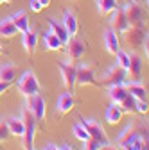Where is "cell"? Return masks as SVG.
I'll use <instances>...</instances> for the list:
<instances>
[{
    "label": "cell",
    "mask_w": 149,
    "mask_h": 150,
    "mask_svg": "<svg viewBox=\"0 0 149 150\" xmlns=\"http://www.w3.org/2000/svg\"><path fill=\"white\" fill-rule=\"evenodd\" d=\"M147 138V129L142 125V122H129V125L120 132V136L117 138V145L120 148L128 146L129 143H131L135 138Z\"/></svg>",
    "instance_id": "1"
},
{
    "label": "cell",
    "mask_w": 149,
    "mask_h": 150,
    "mask_svg": "<svg viewBox=\"0 0 149 150\" xmlns=\"http://www.w3.org/2000/svg\"><path fill=\"white\" fill-rule=\"evenodd\" d=\"M20 118L24 120V127H25V132L22 136L24 138V146H25V150H32L34 148V134H36L38 122H36V118L32 116V112L27 107L22 109V116Z\"/></svg>",
    "instance_id": "2"
},
{
    "label": "cell",
    "mask_w": 149,
    "mask_h": 150,
    "mask_svg": "<svg viewBox=\"0 0 149 150\" xmlns=\"http://www.w3.org/2000/svg\"><path fill=\"white\" fill-rule=\"evenodd\" d=\"M16 88H18V91H20L24 97L38 95V93H40V82H38V77L34 75V71L29 70V71H25L22 77H20V81H18Z\"/></svg>",
    "instance_id": "3"
},
{
    "label": "cell",
    "mask_w": 149,
    "mask_h": 150,
    "mask_svg": "<svg viewBox=\"0 0 149 150\" xmlns=\"http://www.w3.org/2000/svg\"><path fill=\"white\" fill-rule=\"evenodd\" d=\"M128 82V71L124 68H120L117 63L111 64L110 70L102 75V86L110 88V86H119V84H126Z\"/></svg>",
    "instance_id": "4"
},
{
    "label": "cell",
    "mask_w": 149,
    "mask_h": 150,
    "mask_svg": "<svg viewBox=\"0 0 149 150\" xmlns=\"http://www.w3.org/2000/svg\"><path fill=\"white\" fill-rule=\"evenodd\" d=\"M122 34H124V41L131 47L133 50L138 48L144 43V40L147 38V32L144 30V23H140V25H129Z\"/></svg>",
    "instance_id": "5"
},
{
    "label": "cell",
    "mask_w": 149,
    "mask_h": 150,
    "mask_svg": "<svg viewBox=\"0 0 149 150\" xmlns=\"http://www.w3.org/2000/svg\"><path fill=\"white\" fill-rule=\"evenodd\" d=\"M76 84L77 86H97L94 64H76Z\"/></svg>",
    "instance_id": "6"
},
{
    "label": "cell",
    "mask_w": 149,
    "mask_h": 150,
    "mask_svg": "<svg viewBox=\"0 0 149 150\" xmlns=\"http://www.w3.org/2000/svg\"><path fill=\"white\" fill-rule=\"evenodd\" d=\"M122 11L126 14V20L129 25H140L144 23V9L137 0H129L122 6Z\"/></svg>",
    "instance_id": "7"
},
{
    "label": "cell",
    "mask_w": 149,
    "mask_h": 150,
    "mask_svg": "<svg viewBox=\"0 0 149 150\" xmlns=\"http://www.w3.org/2000/svg\"><path fill=\"white\" fill-rule=\"evenodd\" d=\"M27 98V104H25V107L32 112V116L36 118V122L38 123H42V122H45V107H47V104H45V98L40 95H31V97H25Z\"/></svg>",
    "instance_id": "8"
},
{
    "label": "cell",
    "mask_w": 149,
    "mask_h": 150,
    "mask_svg": "<svg viewBox=\"0 0 149 150\" xmlns=\"http://www.w3.org/2000/svg\"><path fill=\"white\" fill-rule=\"evenodd\" d=\"M81 125L86 129V132H88V136H90V138H94V139L101 141L102 145H108V143H110V138H108V134H106V130L102 129V125H101L99 122L81 118Z\"/></svg>",
    "instance_id": "9"
},
{
    "label": "cell",
    "mask_w": 149,
    "mask_h": 150,
    "mask_svg": "<svg viewBox=\"0 0 149 150\" xmlns=\"http://www.w3.org/2000/svg\"><path fill=\"white\" fill-rule=\"evenodd\" d=\"M65 45H67L68 61H72V63L79 61L83 55H85V52H86V43L81 40V38H76V36H70V40Z\"/></svg>",
    "instance_id": "10"
},
{
    "label": "cell",
    "mask_w": 149,
    "mask_h": 150,
    "mask_svg": "<svg viewBox=\"0 0 149 150\" xmlns=\"http://www.w3.org/2000/svg\"><path fill=\"white\" fill-rule=\"evenodd\" d=\"M58 68L61 71V77H63V82L68 89H72L74 86H76V64H74L72 61H59L58 63Z\"/></svg>",
    "instance_id": "11"
},
{
    "label": "cell",
    "mask_w": 149,
    "mask_h": 150,
    "mask_svg": "<svg viewBox=\"0 0 149 150\" xmlns=\"http://www.w3.org/2000/svg\"><path fill=\"white\" fill-rule=\"evenodd\" d=\"M76 107V98L70 91H63L58 97V104H56V115L58 116H65L67 112H70Z\"/></svg>",
    "instance_id": "12"
},
{
    "label": "cell",
    "mask_w": 149,
    "mask_h": 150,
    "mask_svg": "<svg viewBox=\"0 0 149 150\" xmlns=\"http://www.w3.org/2000/svg\"><path fill=\"white\" fill-rule=\"evenodd\" d=\"M128 27H129V23L126 20V14H124L122 7L117 6L113 11H111V29H113L117 34H122Z\"/></svg>",
    "instance_id": "13"
},
{
    "label": "cell",
    "mask_w": 149,
    "mask_h": 150,
    "mask_svg": "<svg viewBox=\"0 0 149 150\" xmlns=\"http://www.w3.org/2000/svg\"><path fill=\"white\" fill-rule=\"evenodd\" d=\"M102 43H104V48L110 52V54H117V50H120V41H119V34L113 30V29H106L102 32Z\"/></svg>",
    "instance_id": "14"
},
{
    "label": "cell",
    "mask_w": 149,
    "mask_h": 150,
    "mask_svg": "<svg viewBox=\"0 0 149 150\" xmlns=\"http://www.w3.org/2000/svg\"><path fill=\"white\" fill-rule=\"evenodd\" d=\"M142 66H144L142 57L137 52H133L129 55V66H128V75L131 77V81H140L142 79Z\"/></svg>",
    "instance_id": "15"
},
{
    "label": "cell",
    "mask_w": 149,
    "mask_h": 150,
    "mask_svg": "<svg viewBox=\"0 0 149 150\" xmlns=\"http://www.w3.org/2000/svg\"><path fill=\"white\" fill-rule=\"evenodd\" d=\"M22 34H24V38H22L24 48H25L27 55L31 57V55L34 54V50H36V45H38V34H36L32 29H29V30H25V32H22Z\"/></svg>",
    "instance_id": "16"
},
{
    "label": "cell",
    "mask_w": 149,
    "mask_h": 150,
    "mask_svg": "<svg viewBox=\"0 0 149 150\" xmlns=\"http://www.w3.org/2000/svg\"><path fill=\"white\" fill-rule=\"evenodd\" d=\"M49 27H50V32H54L56 34V38L65 45L68 40H70V36H68V32H67V29H65V25L61 23V22H58L56 18H49Z\"/></svg>",
    "instance_id": "17"
},
{
    "label": "cell",
    "mask_w": 149,
    "mask_h": 150,
    "mask_svg": "<svg viewBox=\"0 0 149 150\" xmlns=\"http://www.w3.org/2000/svg\"><path fill=\"white\" fill-rule=\"evenodd\" d=\"M61 23L65 25V29H67L68 36H76V34H77V30H79L77 16L74 14L70 9H67V11H65V14H63V22H61Z\"/></svg>",
    "instance_id": "18"
},
{
    "label": "cell",
    "mask_w": 149,
    "mask_h": 150,
    "mask_svg": "<svg viewBox=\"0 0 149 150\" xmlns=\"http://www.w3.org/2000/svg\"><path fill=\"white\" fill-rule=\"evenodd\" d=\"M122 116H124V109L120 107V104L111 102L110 107L106 109V122L110 125H115V123H119L122 120Z\"/></svg>",
    "instance_id": "19"
},
{
    "label": "cell",
    "mask_w": 149,
    "mask_h": 150,
    "mask_svg": "<svg viewBox=\"0 0 149 150\" xmlns=\"http://www.w3.org/2000/svg\"><path fill=\"white\" fill-rule=\"evenodd\" d=\"M11 20H13V23H14V27L18 29V32H25V30H29L31 29V23H29V14H27V11H18V13H14L13 16H11Z\"/></svg>",
    "instance_id": "20"
},
{
    "label": "cell",
    "mask_w": 149,
    "mask_h": 150,
    "mask_svg": "<svg viewBox=\"0 0 149 150\" xmlns=\"http://www.w3.org/2000/svg\"><path fill=\"white\" fill-rule=\"evenodd\" d=\"M128 93L131 95L135 100H145V88L140 81H131V82H126L124 84Z\"/></svg>",
    "instance_id": "21"
},
{
    "label": "cell",
    "mask_w": 149,
    "mask_h": 150,
    "mask_svg": "<svg viewBox=\"0 0 149 150\" xmlns=\"http://www.w3.org/2000/svg\"><path fill=\"white\" fill-rule=\"evenodd\" d=\"M6 123H7V129H9L11 136H18V138L24 136L25 127H24V120H22V118H18V116H9V118L6 120Z\"/></svg>",
    "instance_id": "22"
},
{
    "label": "cell",
    "mask_w": 149,
    "mask_h": 150,
    "mask_svg": "<svg viewBox=\"0 0 149 150\" xmlns=\"http://www.w3.org/2000/svg\"><path fill=\"white\" fill-rule=\"evenodd\" d=\"M16 79V66L13 63H6L0 66V81H4V82H14Z\"/></svg>",
    "instance_id": "23"
},
{
    "label": "cell",
    "mask_w": 149,
    "mask_h": 150,
    "mask_svg": "<svg viewBox=\"0 0 149 150\" xmlns=\"http://www.w3.org/2000/svg\"><path fill=\"white\" fill-rule=\"evenodd\" d=\"M108 93H110L111 102L120 104V102L126 98V95H128V89H126L124 84H119V86H110V88H108Z\"/></svg>",
    "instance_id": "24"
},
{
    "label": "cell",
    "mask_w": 149,
    "mask_h": 150,
    "mask_svg": "<svg viewBox=\"0 0 149 150\" xmlns=\"http://www.w3.org/2000/svg\"><path fill=\"white\" fill-rule=\"evenodd\" d=\"M18 32V29L14 27L11 18H6V20H0V36L2 38H13Z\"/></svg>",
    "instance_id": "25"
},
{
    "label": "cell",
    "mask_w": 149,
    "mask_h": 150,
    "mask_svg": "<svg viewBox=\"0 0 149 150\" xmlns=\"http://www.w3.org/2000/svg\"><path fill=\"white\" fill-rule=\"evenodd\" d=\"M115 7H117V0H97V11L101 16L111 14Z\"/></svg>",
    "instance_id": "26"
},
{
    "label": "cell",
    "mask_w": 149,
    "mask_h": 150,
    "mask_svg": "<svg viewBox=\"0 0 149 150\" xmlns=\"http://www.w3.org/2000/svg\"><path fill=\"white\" fill-rule=\"evenodd\" d=\"M43 43H45V47L49 48V50H59L61 47H63V43L56 38V34L54 32H45V36H43Z\"/></svg>",
    "instance_id": "27"
},
{
    "label": "cell",
    "mask_w": 149,
    "mask_h": 150,
    "mask_svg": "<svg viewBox=\"0 0 149 150\" xmlns=\"http://www.w3.org/2000/svg\"><path fill=\"white\" fill-rule=\"evenodd\" d=\"M120 107L124 109V112H137V100L128 93L126 98L120 102Z\"/></svg>",
    "instance_id": "28"
},
{
    "label": "cell",
    "mask_w": 149,
    "mask_h": 150,
    "mask_svg": "<svg viewBox=\"0 0 149 150\" xmlns=\"http://www.w3.org/2000/svg\"><path fill=\"white\" fill-rule=\"evenodd\" d=\"M72 132H74V136H76L79 141H83V143H85V141L90 138V136H88V132H86V129H85L81 123H74V129H72Z\"/></svg>",
    "instance_id": "29"
},
{
    "label": "cell",
    "mask_w": 149,
    "mask_h": 150,
    "mask_svg": "<svg viewBox=\"0 0 149 150\" xmlns=\"http://www.w3.org/2000/svg\"><path fill=\"white\" fill-rule=\"evenodd\" d=\"M115 55H117V64L128 71V66H129V54L124 52V50H117Z\"/></svg>",
    "instance_id": "30"
},
{
    "label": "cell",
    "mask_w": 149,
    "mask_h": 150,
    "mask_svg": "<svg viewBox=\"0 0 149 150\" xmlns=\"http://www.w3.org/2000/svg\"><path fill=\"white\" fill-rule=\"evenodd\" d=\"M101 146H102V143H101V141H97V139H94V138H88V139L85 141L83 150H99Z\"/></svg>",
    "instance_id": "31"
},
{
    "label": "cell",
    "mask_w": 149,
    "mask_h": 150,
    "mask_svg": "<svg viewBox=\"0 0 149 150\" xmlns=\"http://www.w3.org/2000/svg\"><path fill=\"white\" fill-rule=\"evenodd\" d=\"M11 138V132L7 129V123L6 120H0V141H7Z\"/></svg>",
    "instance_id": "32"
},
{
    "label": "cell",
    "mask_w": 149,
    "mask_h": 150,
    "mask_svg": "<svg viewBox=\"0 0 149 150\" xmlns=\"http://www.w3.org/2000/svg\"><path fill=\"white\" fill-rule=\"evenodd\" d=\"M147 109H149L147 100H137V112H142V115H145Z\"/></svg>",
    "instance_id": "33"
},
{
    "label": "cell",
    "mask_w": 149,
    "mask_h": 150,
    "mask_svg": "<svg viewBox=\"0 0 149 150\" xmlns=\"http://www.w3.org/2000/svg\"><path fill=\"white\" fill-rule=\"evenodd\" d=\"M29 6H31V11L32 13H40L43 7L40 6V2H38V0H29Z\"/></svg>",
    "instance_id": "34"
},
{
    "label": "cell",
    "mask_w": 149,
    "mask_h": 150,
    "mask_svg": "<svg viewBox=\"0 0 149 150\" xmlns=\"http://www.w3.org/2000/svg\"><path fill=\"white\" fill-rule=\"evenodd\" d=\"M11 88V82H4V81H0V95H4V93Z\"/></svg>",
    "instance_id": "35"
},
{
    "label": "cell",
    "mask_w": 149,
    "mask_h": 150,
    "mask_svg": "<svg viewBox=\"0 0 149 150\" xmlns=\"http://www.w3.org/2000/svg\"><path fill=\"white\" fill-rule=\"evenodd\" d=\"M99 150H122L119 145H111V143H108V145H102Z\"/></svg>",
    "instance_id": "36"
},
{
    "label": "cell",
    "mask_w": 149,
    "mask_h": 150,
    "mask_svg": "<svg viewBox=\"0 0 149 150\" xmlns=\"http://www.w3.org/2000/svg\"><path fill=\"white\" fill-rule=\"evenodd\" d=\"M43 150H59V148H58V146H56L54 143H49V145H47V146H45Z\"/></svg>",
    "instance_id": "37"
},
{
    "label": "cell",
    "mask_w": 149,
    "mask_h": 150,
    "mask_svg": "<svg viewBox=\"0 0 149 150\" xmlns=\"http://www.w3.org/2000/svg\"><path fill=\"white\" fill-rule=\"evenodd\" d=\"M38 2H40L42 7H49L50 6V0H38Z\"/></svg>",
    "instance_id": "38"
},
{
    "label": "cell",
    "mask_w": 149,
    "mask_h": 150,
    "mask_svg": "<svg viewBox=\"0 0 149 150\" xmlns=\"http://www.w3.org/2000/svg\"><path fill=\"white\" fill-rule=\"evenodd\" d=\"M140 150H149V143H147V138L144 139V143H142V148Z\"/></svg>",
    "instance_id": "39"
},
{
    "label": "cell",
    "mask_w": 149,
    "mask_h": 150,
    "mask_svg": "<svg viewBox=\"0 0 149 150\" xmlns=\"http://www.w3.org/2000/svg\"><path fill=\"white\" fill-rule=\"evenodd\" d=\"M59 150H74V148H72V146H68V145H63Z\"/></svg>",
    "instance_id": "40"
},
{
    "label": "cell",
    "mask_w": 149,
    "mask_h": 150,
    "mask_svg": "<svg viewBox=\"0 0 149 150\" xmlns=\"http://www.w3.org/2000/svg\"><path fill=\"white\" fill-rule=\"evenodd\" d=\"M13 2V0H0V6H2V4H11Z\"/></svg>",
    "instance_id": "41"
},
{
    "label": "cell",
    "mask_w": 149,
    "mask_h": 150,
    "mask_svg": "<svg viewBox=\"0 0 149 150\" xmlns=\"http://www.w3.org/2000/svg\"><path fill=\"white\" fill-rule=\"evenodd\" d=\"M2 52H4V50H2V45H0V54H2Z\"/></svg>",
    "instance_id": "42"
},
{
    "label": "cell",
    "mask_w": 149,
    "mask_h": 150,
    "mask_svg": "<svg viewBox=\"0 0 149 150\" xmlns=\"http://www.w3.org/2000/svg\"><path fill=\"white\" fill-rule=\"evenodd\" d=\"M32 150H34V148H32Z\"/></svg>",
    "instance_id": "43"
}]
</instances>
